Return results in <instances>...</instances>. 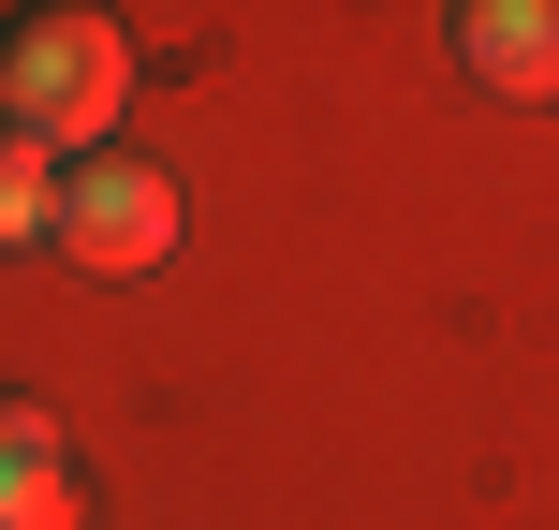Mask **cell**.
<instances>
[{"instance_id": "obj_5", "label": "cell", "mask_w": 559, "mask_h": 530, "mask_svg": "<svg viewBox=\"0 0 559 530\" xmlns=\"http://www.w3.org/2000/svg\"><path fill=\"white\" fill-rule=\"evenodd\" d=\"M45 222H59V163H45L29 133H0V251H29Z\"/></svg>"}, {"instance_id": "obj_1", "label": "cell", "mask_w": 559, "mask_h": 530, "mask_svg": "<svg viewBox=\"0 0 559 530\" xmlns=\"http://www.w3.org/2000/svg\"><path fill=\"white\" fill-rule=\"evenodd\" d=\"M118 104H133V30L118 15H0V133H29V148H104L118 133Z\"/></svg>"}, {"instance_id": "obj_3", "label": "cell", "mask_w": 559, "mask_h": 530, "mask_svg": "<svg viewBox=\"0 0 559 530\" xmlns=\"http://www.w3.org/2000/svg\"><path fill=\"white\" fill-rule=\"evenodd\" d=\"M74 516H88V472L59 443V413L0 384V530H74Z\"/></svg>"}, {"instance_id": "obj_4", "label": "cell", "mask_w": 559, "mask_h": 530, "mask_svg": "<svg viewBox=\"0 0 559 530\" xmlns=\"http://www.w3.org/2000/svg\"><path fill=\"white\" fill-rule=\"evenodd\" d=\"M456 59H472V89H501V104H559V0H456Z\"/></svg>"}, {"instance_id": "obj_2", "label": "cell", "mask_w": 559, "mask_h": 530, "mask_svg": "<svg viewBox=\"0 0 559 530\" xmlns=\"http://www.w3.org/2000/svg\"><path fill=\"white\" fill-rule=\"evenodd\" d=\"M59 266L74 280H147L192 236V207H177V177L163 163H133V148H88V163H59Z\"/></svg>"}]
</instances>
